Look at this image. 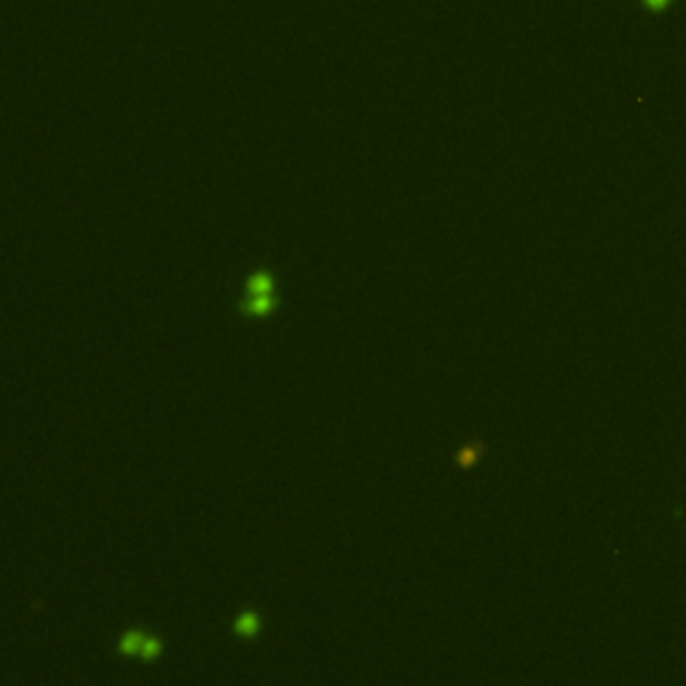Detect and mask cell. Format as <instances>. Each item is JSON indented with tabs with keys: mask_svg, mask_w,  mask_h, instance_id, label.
<instances>
[{
	"mask_svg": "<svg viewBox=\"0 0 686 686\" xmlns=\"http://www.w3.org/2000/svg\"><path fill=\"white\" fill-rule=\"evenodd\" d=\"M279 308V292H242L236 311L247 319H268Z\"/></svg>",
	"mask_w": 686,
	"mask_h": 686,
	"instance_id": "obj_1",
	"label": "cell"
},
{
	"mask_svg": "<svg viewBox=\"0 0 686 686\" xmlns=\"http://www.w3.org/2000/svg\"><path fill=\"white\" fill-rule=\"evenodd\" d=\"M234 635H239L242 641H252L258 638L263 630V614L258 608H244L242 614H236V619L231 622Z\"/></svg>",
	"mask_w": 686,
	"mask_h": 686,
	"instance_id": "obj_2",
	"label": "cell"
},
{
	"mask_svg": "<svg viewBox=\"0 0 686 686\" xmlns=\"http://www.w3.org/2000/svg\"><path fill=\"white\" fill-rule=\"evenodd\" d=\"M485 450H488L485 440H466L464 445H459V448H456V453H453V464L459 466V469H475V466L483 461Z\"/></svg>",
	"mask_w": 686,
	"mask_h": 686,
	"instance_id": "obj_3",
	"label": "cell"
},
{
	"mask_svg": "<svg viewBox=\"0 0 686 686\" xmlns=\"http://www.w3.org/2000/svg\"><path fill=\"white\" fill-rule=\"evenodd\" d=\"M244 292H276V276L271 268H255L244 279Z\"/></svg>",
	"mask_w": 686,
	"mask_h": 686,
	"instance_id": "obj_4",
	"label": "cell"
},
{
	"mask_svg": "<svg viewBox=\"0 0 686 686\" xmlns=\"http://www.w3.org/2000/svg\"><path fill=\"white\" fill-rule=\"evenodd\" d=\"M145 630L140 627H129V630H123L121 635H118V641H116V651L121 654V657H140V649H142V641H145Z\"/></svg>",
	"mask_w": 686,
	"mask_h": 686,
	"instance_id": "obj_5",
	"label": "cell"
},
{
	"mask_svg": "<svg viewBox=\"0 0 686 686\" xmlns=\"http://www.w3.org/2000/svg\"><path fill=\"white\" fill-rule=\"evenodd\" d=\"M161 651H164V638L161 635H156V633H148L145 641H142L140 660L145 665H148V662H156V660L161 657Z\"/></svg>",
	"mask_w": 686,
	"mask_h": 686,
	"instance_id": "obj_6",
	"label": "cell"
},
{
	"mask_svg": "<svg viewBox=\"0 0 686 686\" xmlns=\"http://www.w3.org/2000/svg\"><path fill=\"white\" fill-rule=\"evenodd\" d=\"M667 3H670V0H646V6H649V8H654V11H662Z\"/></svg>",
	"mask_w": 686,
	"mask_h": 686,
	"instance_id": "obj_7",
	"label": "cell"
}]
</instances>
